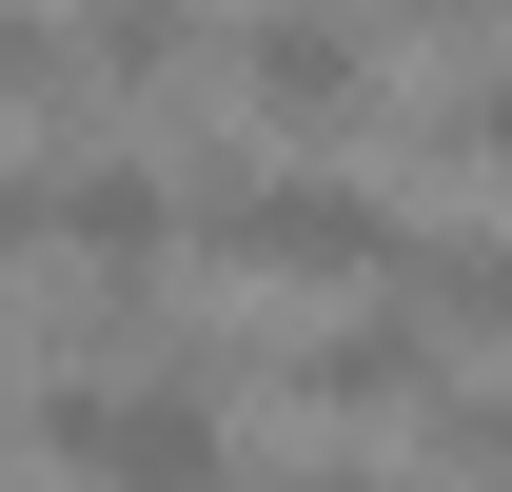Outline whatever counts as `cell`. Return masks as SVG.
I'll list each match as a JSON object with an SVG mask.
<instances>
[{"instance_id": "cell-8", "label": "cell", "mask_w": 512, "mask_h": 492, "mask_svg": "<svg viewBox=\"0 0 512 492\" xmlns=\"http://www.w3.org/2000/svg\"><path fill=\"white\" fill-rule=\"evenodd\" d=\"M296 492H414V473H296Z\"/></svg>"}, {"instance_id": "cell-4", "label": "cell", "mask_w": 512, "mask_h": 492, "mask_svg": "<svg viewBox=\"0 0 512 492\" xmlns=\"http://www.w3.org/2000/svg\"><path fill=\"white\" fill-rule=\"evenodd\" d=\"M217 79H237V119H276V138H355V119H375V20H335V0H256Z\"/></svg>"}, {"instance_id": "cell-2", "label": "cell", "mask_w": 512, "mask_h": 492, "mask_svg": "<svg viewBox=\"0 0 512 492\" xmlns=\"http://www.w3.org/2000/svg\"><path fill=\"white\" fill-rule=\"evenodd\" d=\"M197 256H237V276H394V217L355 178H316V158H217L197 178Z\"/></svg>"}, {"instance_id": "cell-5", "label": "cell", "mask_w": 512, "mask_h": 492, "mask_svg": "<svg viewBox=\"0 0 512 492\" xmlns=\"http://www.w3.org/2000/svg\"><path fill=\"white\" fill-rule=\"evenodd\" d=\"M434 315L375 296V315H316V335H276V394H316V414H434Z\"/></svg>"}, {"instance_id": "cell-1", "label": "cell", "mask_w": 512, "mask_h": 492, "mask_svg": "<svg viewBox=\"0 0 512 492\" xmlns=\"http://www.w3.org/2000/svg\"><path fill=\"white\" fill-rule=\"evenodd\" d=\"M40 473L60 492H237L197 374H40Z\"/></svg>"}, {"instance_id": "cell-3", "label": "cell", "mask_w": 512, "mask_h": 492, "mask_svg": "<svg viewBox=\"0 0 512 492\" xmlns=\"http://www.w3.org/2000/svg\"><path fill=\"white\" fill-rule=\"evenodd\" d=\"M20 237H40V276H158V256L197 237V178H158V158H99V138H60V158L20 178Z\"/></svg>"}, {"instance_id": "cell-7", "label": "cell", "mask_w": 512, "mask_h": 492, "mask_svg": "<svg viewBox=\"0 0 512 492\" xmlns=\"http://www.w3.org/2000/svg\"><path fill=\"white\" fill-rule=\"evenodd\" d=\"M434 138H453V158H493V178H512V60H473V79H453V99H434Z\"/></svg>"}, {"instance_id": "cell-6", "label": "cell", "mask_w": 512, "mask_h": 492, "mask_svg": "<svg viewBox=\"0 0 512 492\" xmlns=\"http://www.w3.org/2000/svg\"><path fill=\"white\" fill-rule=\"evenodd\" d=\"M394 296L434 315V335H473V355H512V237L493 217H434V237L394 256Z\"/></svg>"}]
</instances>
